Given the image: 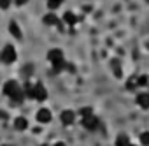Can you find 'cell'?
<instances>
[{"label": "cell", "mask_w": 149, "mask_h": 146, "mask_svg": "<svg viewBox=\"0 0 149 146\" xmlns=\"http://www.w3.org/2000/svg\"><path fill=\"white\" fill-rule=\"evenodd\" d=\"M16 58H18V55H16V48L13 44H6L2 48V51H0V62L2 63H14Z\"/></svg>", "instance_id": "cell-1"}, {"label": "cell", "mask_w": 149, "mask_h": 146, "mask_svg": "<svg viewBox=\"0 0 149 146\" xmlns=\"http://www.w3.org/2000/svg\"><path fill=\"white\" fill-rule=\"evenodd\" d=\"M2 92H4V95H6V97L13 99L14 95H18V93L21 92V86H19V83H18V81H13V79H9V81H6V83H4V86H2Z\"/></svg>", "instance_id": "cell-2"}, {"label": "cell", "mask_w": 149, "mask_h": 146, "mask_svg": "<svg viewBox=\"0 0 149 146\" xmlns=\"http://www.w3.org/2000/svg\"><path fill=\"white\" fill-rule=\"evenodd\" d=\"M81 123H83V127H84L86 130H97V128L100 127V120L95 116V113H93V114H88V116H83Z\"/></svg>", "instance_id": "cell-3"}, {"label": "cell", "mask_w": 149, "mask_h": 146, "mask_svg": "<svg viewBox=\"0 0 149 146\" xmlns=\"http://www.w3.org/2000/svg\"><path fill=\"white\" fill-rule=\"evenodd\" d=\"M46 99H47V90H46V86H44L42 83H35V85H33V100L42 102V100H46Z\"/></svg>", "instance_id": "cell-4"}, {"label": "cell", "mask_w": 149, "mask_h": 146, "mask_svg": "<svg viewBox=\"0 0 149 146\" xmlns=\"http://www.w3.org/2000/svg\"><path fill=\"white\" fill-rule=\"evenodd\" d=\"M35 118H37V121L39 123H49L51 121V118H53V114H51V111L47 109V107H42V109H39L37 111V114H35Z\"/></svg>", "instance_id": "cell-5"}, {"label": "cell", "mask_w": 149, "mask_h": 146, "mask_svg": "<svg viewBox=\"0 0 149 146\" xmlns=\"http://www.w3.org/2000/svg\"><path fill=\"white\" fill-rule=\"evenodd\" d=\"M135 102H137V106L140 107V109H149V93L147 92H140V93H137V97H135Z\"/></svg>", "instance_id": "cell-6"}, {"label": "cell", "mask_w": 149, "mask_h": 146, "mask_svg": "<svg viewBox=\"0 0 149 146\" xmlns=\"http://www.w3.org/2000/svg\"><path fill=\"white\" fill-rule=\"evenodd\" d=\"M47 60H49L51 63L60 62V60H65V58H63V51H61L60 48H53V49H49V51H47Z\"/></svg>", "instance_id": "cell-7"}, {"label": "cell", "mask_w": 149, "mask_h": 146, "mask_svg": "<svg viewBox=\"0 0 149 146\" xmlns=\"http://www.w3.org/2000/svg\"><path fill=\"white\" fill-rule=\"evenodd\" d=\"M60 120H61V123H63V125H72V123H74V120H76V113L70 111V109H65V111H61Z\"/></svg>", "instance_id": "cell-8"}, {"label": "cell", "mask_w": 149, "mask_h": 146, "mask_svg": "<svg viewBox=\"0 0 149 146\" xmlns=\"http://www.w3.org/2000/svg\"><path fill=\"white\" fill-rule=\"evenodd\" d=\"M42 21H44L47 27H60V23H61V21H60V18H58L54 13H47V14L42 18Z\"/></svg>", "instance_id": "cell-9"}, {"label": "cell", "mask_w": 149, "mask_h": 146, "mask_svg": "<svg viewBox=\"0 0 149 146\" xmlns=\"http://www.w3.org/2000/svg\"><path fill=\"white\" fill-rule=\"evenodd\" d=\"M9 34H11L14 39H21V37H23V32H21V28H19V25H18L16 21H11V23H9Z\"/></svg>", "instance_id": "cell-10"}, {"label": "cell", "mask_w": 149, "mask_h": 146, "mask_svg": "<svg viewBox=\"0 0 149 146\" xmlns=\"http://www.w3.org/2000/svg\"><path fill=\"white\" fill-rule=\"evenodd\" d=\"M14 128L16 130H19V132H23V130H26L28 128V120L26 118H23V116H18V118H14Z\"/></svg>", "instance_id": "cell-11"}, {"label": "cell", "mask_w": 149, "mask_h": 146, "mask_svg": "<svg viewBox=\"0 0 149 146\" xmlns=\"http://www.w3.org/2000/svg\"><path fill=\"white\" fill-rule=\"evenodd\" d=\"M63 23H65V25H68V27H74V25L77 23V16L74 14L72 11H67V13L63 14Z\"/></svg>", "instance_id": "cell-12"}, {"label": "cell", "mask_w": 149, "mask_h": 146, "mask_svg": "<svg viewBox=\"0 0 149 146\" xmlns=\"http://www.w3.org/2000/svg\"><path fill=\"white\" fill-rule=\"evenodd\" d=\"M63 2H65V0H47V9H49L51 13H54V11H58V9L61 7Z\"/></svg>", "instance_id": "cell-13"}, {"label": "cell", "mask_w": 149, "mask_h": 146, "mask_svg": "<svg viewBox=\"0 0 149 146\" xmlns=\"http://www.w3.org/2000/svg\"><path fill=\"white\" fill-rule=\"evenodd\" d=\"M53 65V70L56 72V74H60V72H63V70H67V62L65 60H60V62H54V63H51Z\"/></svg>", "instance_id": "cell-14"}, {"label": "cell", "mask_w": 149, "mask_h": 146, "mask_svg": "<svg viewBox=\"0 0 149 146\" xmlns=\"http://www.w3.org/2000/svg\"><path fill=\"white\" fill-rule=\"evenodd\" d=\"M130 144V137L125 135V134H119L116 137V146H128Z\"/></svg>", "instance_id": "cell-15"}, {"label": "cell", "mask_w": 149, "mask_h": 146, "mask_svg": "<svg viewBox=\"0 0 149 146\" xmlns=\"http://www.w3.org/2000/svg\"><path fill=\"white\" fill-rule=\"evenodd\" d=\"M147 85H149V76H146V74L137 76V86H139V88H144V86H147Z\"/></svg>", "instance_id": "cell-16"}, {"label": "cell", "mask_w": 149, "mask_h": 146, "mask_svg": "<svg viewBox=\"0 0 149 146\" xmlns=\"http://www.w3.org/2000/svg\"><path fill=\"white\" fill-rule=\"evenodd\" d=\"M135 88H139L137 86V76H130L126 81V90H135Z\"/></svg>", "instance_id": "cell-17"}, {"label": "cell", "mask_w": 149, "mask_h": 146, "mask_svg": "<svg viewBox=\"0 0 149 146\" xmlns=\"http://www.w3.org/2000/svg\"><path fill=\"white\" fill-rule=\"evenodd\" d=\"M140 144L142 146H149V130H144V132H140Z\"/></svg>", "instance_id": "cell-18"}, {"label": "cell", "mask_w": 149, "mask_h": 146, "mask_svg": "<svg viewBox=\"0 0 149 146\" xmlns=\"http://www.w3.org/2000/svg\"><path fill=\"white\" fill-rule=\"evenodd\" d=\"M13 2H14V0H0V9H9L11 6H13Z\"/></svg>", "instance_id": "cell-19"}, {"label": "cell", "mask_w": 149, "mask_h": 146, "mask_svg": "<svg viewBox=\"0 0 149 146\" xmlns=\"http://www.w3.org/2000/svg\"><path fill=\"white\" fill-rule=\"evenodd\" d=\"M111 65H114V70H116V76H121V70H119V62L118 60H112Z\"/></svg>", "instance_id": "cell-20"}, {"label": "cell", "mask_w": 149, "mask_h": 146, "mask_svg": "<svg viewBox=\"0 0 149 146\" xmlns=\"http://www.w3.org/2000/svg\"><path fill=\"white\" fill-rule=\"evenodd\" d=\"M79 113H81V116H88V114H93V109L91 107H83Z\"/></svg>", "instance_id": "cell-21"}, {"label": "cell", "mask_w": 149, "mask_h": 146, "mask_svg": "<svg viewBox=\"0 0 149 146\" xmlns=\"http://www.w3.org/2000/svg\"><path fill=\"white\" fill-rule=\"evenodd\" d=\"M14 4L21 7V6H25V4H28V0H14Z\"/></svg>", "instance_id": "cell-22"}, {"label": "cell", "mask_w": 149, "mask_h": 146, "mask_svg": "<svg viewBox=\"0 0 149 146\" xmlns=\"http://www.w3.org/2000/svg\"><path fill=\"white\" fill-rule=\"evenodd\" d=\"M53 146H65V142H61V141H58V142H54Z\"/></svg>", "instance_id": "cell-23"}, {"label": "cell", "mask_w": 149, "mask_h": 146, "mask_svg": "<svg viewBox=\"0 0 149 146\" xmlns=\"http://www.w3.org/2000/svg\"><path fill=\"white\" fill-rule=\"evenodd\" d=\"M128 146H137V144H132V142H130V144H128Z\"/></svg>", "instance_id": "cell-24"}, {"label": "cell", "mask_w": 149, "mask_h": 146, "mask_svg": "<svg viewBox=\"0 0 149 146\" xmlns=\"http://www.w3.org/2000/svg\"><path fill=\"white\" fill-rule=\"evenodd\" d=\"M39 146H47V144H39Z\"/></svg>", "instance_id": "cell-25"}]
</instances>
